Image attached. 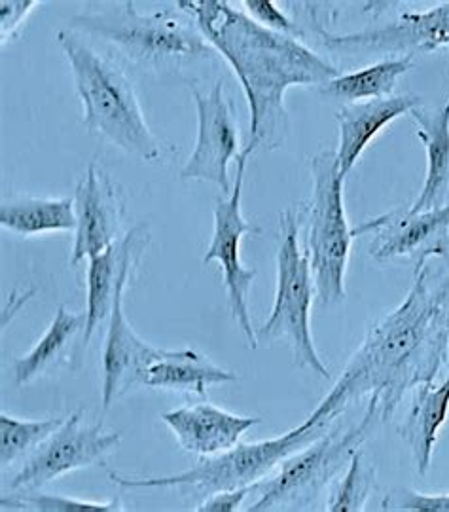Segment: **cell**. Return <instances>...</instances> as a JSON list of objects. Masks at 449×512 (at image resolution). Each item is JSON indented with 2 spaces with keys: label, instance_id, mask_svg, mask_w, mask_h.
I'll use <instances>...</instances> for the list:
<instances>
[{
  "label": "cell",
  "instance_id": "cell-8",
  "mask_svg": "<svg viewBox=\"0 0 449 512\" xmlns=\"http://www.w3.org/2000/svg\"><path fill=\"white\" fill-rule=\"evenodd\" d=\"M378 421L376 408L368 404L359 423L347 431L330 427L323 437L283 461L277 475L260 486L262 494L247 511H307L343 467L349 465Z\"/></svg>",
  "mask_w": 449,
  "mask_h": 512
},
{
  "label": "cell",
  "instance_id": "cell-9",
  "mask_svg": "<svg viewBox=\"0 0 449 512\" xmlns=\"http://www.w3.org/2000/svg\"><path fill=\"white\" fill-rule=\"evenodd\" d=\"M249 158L239 154L237 173L232 194L228 198H218L215 202V234L211 245L203 256V264L218 262L224 275V287L228 308L232 311L237 327L243 332L249 348L258 349V336L252 329L249 313V293L258 272L243 266L241 262V239L245 236H260L262 228L243 217V184Z\"/></svg>",
  "mask_w": 449,
  "mask_h": 512
},
{
  "label": "cell",
  "instance_id": "cell-20",
  "mask_svg": "<svg viewBox=\"0 0 449 512\" xmlns=\"http://www.w3.org/2000/svg\"><path fill=\"white\" fill-rule=\"evenodd\" d=\"M449 418V372L438 385H421L414 391L410 412L398 427L402 440L414 456L419 476H427L438 435Z\"/></svg>",
  "mask_w": 449,
  "mask_h": 512
},
{
  "label": "cell",
  "instance_id": "cell-27",
  "mask_svg": "<svg viewBox=\"0 0 449 512\" xmlns=\"http://www.w3.org/2000/svg\"><path fill=\"white\" fill-rule=\"evenodd\" d=\"M374 484H376V471L370 465H364V456L360 450H357L347 465V473L330 495L326 511H366V503L374 492Z\"/></svg>",
  "mask_w": 449,
  "mask_h": 512
},
{
  "label": "cell",
  "instance_id": "cell-24",
  "mask_svg": "<svg viewBox=\"0 0 449 512\" xmlns=\"http://www.w3.org/2000/svg\"><path fill=\"white\" fill-rule=\"evenodd\" d=\"M86 330V311L72 313L65 306H59L44 336L35 348L14 361V380L18 385L35 382L42 374L61 363L72 349L74 340Z\"/></svg>",
  "mask_w": 449,
  "mask_h": 512
},
{
  "label": "cell",
  "instance_id": "cell-22",
  "mask_svg": "<svg viewBox=\"0 0 449 512\" xmlns=\"http://www.w3.org/2000/svg\"><path fill=\"white\" fill-rule=\"evenodd\" d=\"M0 226L18 236L33 238L52 232L76 230L72 198H36L29 194L6 196L0 202Z\"/></svg>",
  "mask_w": 449,
  "mask_h": 512
},
{
  "label": "cell",
  "instance_id": "cell-25",
  "mask_svg": "<svg viewBox=\"0 0 449 512\" xmlns=\"http://www.w3.org/2000/svg\"><path fill=\"white\" fill-rule=\"evenodd\" d=\"M65 423L63 418L48 420H19L0 414V465L8 469L16 461L29 458L36 448L50 439Z\"/></svg>",
  "mask_w": 449,
  "mask_h": 512
},
{
  "label": "cell",
  "instance_id": "cell-30",
  "mask_svg": "<svg viewBox=\"0 0 449 512\" xmlns=\"http://www.w3.org/2000/svg\"><path fill=\"white\" fill-rule=\"evenodd\" d=\"M42 2L38 0H0V42L6 46L14 37H18L23 23L31 12Z\"/></svg>",
  "mask_w": 449,
  "mask_h": 512
},
{
  "label": "cell",
  "instance_id": "cell-3",
  "mask_svg": "<svg viewBox=\"0 0 449 512\" xmlns=\"http://www.w3.org/2000/svg\"><path fill=\"white\" fill-rule=\"evenodd\" d=\"M55 38L71 65L86 129L133 158L158 162L162 145L148 126L135 86L126 73L72 29L57 31Z\"/></svg>",
  "mask_w": 449,
  "mask_h": 512
},
{
  "label": "cell",
  "instance_id": "cell-21",
  "mask_svg": "<svg viewBox=\"0 0 449 512\" xmlns=\"http://www.w3.org/2000/svg\"><path fill=\"white\" fill-rule=\"evenodd\" d=\"M237 374L215 365L194 349H169V353L148 368L144 385L173 389L205 397L211 385L234 384Z\"/></svg>",
  "mask_w": 449,
  "mask_h": 512
},
{
  "label": "cell",
  "instance_id": "cell-13",
  "mask_svg": "<svg viewBox=\"0 0 449 512\" xmlns=\"http://www.w3.org/2000/svg\"><path fill=\"white\" fill-rule=\"evenodd\" d=\"M372 234L370 255L376 262L410 256L415 268L449 255V203L421 213L389 211L355 228V236Z\"/></svg>",
  "mask_w": 449,
  "mask_h": 512
},
{
  "label": "cell",
  "instance_id": "cell-7",
  "mask_svg": "<svg viewBox=\"0 0 449 512\" xmlns=\"http://www.w3.org/2000/svg\"><path fill=\"white\" fill-rule=\"evenodd\" d=\"M311 179L306 256L321 304L336 306L345 300V274L353 239L357 238L345 213L336 150H321L311 158Z\"/></svg>",
  "mask_w": 449,
  "mask_h": 512
},
{
  "label": "cell",
  "instance_id": "cell-4",
  "mask_svg": "<svg viewBox=\"0 0 449 512\" xmlns=\"http://www.w3.org/2000/svg\"><path fill=\"white\" fill-rule=\"evenodd\" d=\"M71 29L101 40L133 65L158 76H177L215 59V48L186 14L137 12L135 2H118L99 12L78 14Z\"/></svg>",
  "mask_w": 449,
  "mask_h": 512
},
{
  "label": "cell",
  "instance_id": "cell-28",
  "mask_svg": "<svg viewBox=\"0 0 449 512\" xmlns=\"http://www.w3.org/2000/svg\"><path fill=\"white\" fill-rule=\"evenodd\" d=\"M239 6L249 18L270 31L294 38L302 35L298 25L288 18L283 10H279V6L271 0H243Z\"/></svg>",
  "mask_w": 449,
  "mask_h": 512
},
{
  "label": "cell",
  "instance_id": "cell-16",
  "mask_svg": "<svg viewBox=\"0 0 449 512\" xmlns=\"http://www.w3.org/2000/svg\"><path fill=\"white\" fill-rule=\"evenodd\" d=\"M148 245L150 226L137 224L105 253L88 260V308L82 348L90 346L93 334L110 317L116 294L131 283V275Z\"/></svg>",
  "mask_w": 449,
  "mask_h": 512
},
{
  "label": "cell",
  "instance_id": "cell-12",
  "mask_svg": "<svg viewBox=\"0 0 449 512\" xmlns=\"http://www.w3.org/2000/svg\"><path fill=\"white\" fill-rule=\"evenodd\" d=\"M324 46L334 52L415 55L449 50V2H440L425 12H406L379 27L349 35H330L315 23Z\"/></svg>",
  "mask_w": 449,
  "mask_h": 512
},
{
  "label": "cell",
  "instance_id": "cell-19",
  "mask_svg": "<svg viewBox=\"0 0 449 512\" xmlns=\"http://www.w3.org/2000/svg\"><path fill=\"white\" fill-rule=\"evenodd\" d=\"M417 137L427 154L425 184L408 213L438 209L448 203L449 196V95L440 109L415 107L412 112Z\"/></svg>",
  "mask_w": 449,
  "mask_h": 512
},
{
  "label": "cell",
  "instance_id": "cell-31",
  "mask_svg": "<svg viewBox=\"0 0 449 512\" xmlns=\"http://www.w3.org/2000/svg\"><path fill=\"white\" fill-rule=\"evenodd\" d=\"M256 490V486H245L237 490H226V492H216V494L207 495L203 503L196 507L198 512H237L241 509L243 501Z\"/></svg>",
  "mask_w": 449,
  "mask_h": 512
},
{
  "label": "cell",
  "instance_id": "cell-10",
  "mask_svg": "<svg viewBox=\"0 0 449 512\" xmlns=\"http://www.w3.org/2000/svg\"><path fill=\"white\" fill-rule=\"evenodd\" d=\"M82 410H76L19 469L10 480V492L40 490L55 478L72 471L103 465L120 444L122 433H107L103 423L84 425Z\"/></svg>",
  "mask_w": 449,
  "mask_h": 512
},
{
  "label": "cell",
  "instance_id": "cell-14",
  "mask_svg": "<svg viewBox=\"0 0 449 512\" xmlns=\"http://www.w3.org/2000/svg\"><path fill=\"white\" fill-rule=\"evenodd\" d=\"M76 236L72 249V266L82 260L105 253L122 232L126 200L120 186L97 164L88 165L86 177L74 192Z\"/></svg>",
  "mask_w": 449,
  "mask_h": 512
},
{
  "label": "cell",
  "instance_id": "cell-23",
  "mask_svg": "<svg viewBox=\"0 0 449 512\" xmlns=\"http://www.w3.org/2000/svg\"><path fill=\"white\" fill-rule=\"evenodd\" d=\"M414 69V55H400L395 59H383L370 67L353 73L338 74L319 88V93L343 105H355L370 99L391 97L396 82Z\"/></svg>",
  "mask_w": 449,
  "mask_h": 512
},
{
  "label": "cell",
  "instance_id": "cell-1",
  "mask_svg": "<svg viewBox=\"0 0 449 512\" xmlns=\"http://www.w3.org/2000/svg\"><path fill=\"white\" fill-rule=\"evenodd\" d=\"M448 363L449 270L434 281L423 264L415 268L408 296L366 332L321 404L340 418L349 404L368 397L383 423L395 416L406 393L432 384Z\"/></svg>",
  "mask_w": 449,
  "mask_h": 512
},
{
  "label": "cell",
  "instance_id": "cell-11",
  "mask_svg": "<svg viewBox=\"0 0 449 512\" xmlns=\"http://www.w3.org/2000/svg\"><path fill=\"white\" fill-rule=\"evenodd\" d=\"M190 92L198 110V141L186 164L182 165V181H205L232 194L228 167L239 158V131L235 124L232 103L226 99L224 80H216L209 92H201L190 84Z\"/></svg>",
  "mask_w": 449,
  "mask_h": 512
},
{
  "label": "cell",
  "instance_id": "cell-29",
  "mask_svg": "<svg viewBox=\"0 0 449 512\" xmlns=\"http://www.w3.org/2000/svg\"><path fill=\"white\" fill-rule=\"evenodd\" d=\"M383 509L404 512H449V494H421L410 488H402L383 499Z\"/></svg>",
  "mask_w": 449,
  "mask_h": 512
},
{
  "label": "cell",
  "instance_id": "cell-26",
  "mask_svg": "<svg viewBox=\"0 0 449 512\" xmlns=\"http://www.w3.org/2000/svg\"><path fill=\"white\" fill-rule=\"evenodd\" d=\"M2 511H35V512H80V511H126L120 497H112L108 501H93L69 495L44 494L40 490L29 492H10L0 499Z\"/></svg>",
  "mask_w": 449,
  "mask_h": 512
},
{
  "label": "cell",
  "instance_id": "cell-5",
  "mask_svg": "<svg viewBox=\"0 0 449 512\" xmlns=\"http://www.w3.org/2000/svg\"><path fill=\"white\" fill-rule=\"evenodd\" d=\"M336 420V416H332L323 404H319L307 416V420L285 435L262 442H239L228 452L199 459L194 467L179 475L131 478L110 471L108 478L122 488H188L203 497L216 492L256 486L260 480L277 471L283 461L304 450L313 440L323 437Z\"/></svg>",
  "mask_w": 449,
  "mask_h": 512
},
{
  "label": "cell",
  "instance_id": "cell-15",
  "mask_svg": "<svg viewBox=\"0 0 449 512\" xmlns=\"http://www.w3.org/2000/svg\"><path fill=\"white\" fill-rule=\"evenodd\" d=\"M126 289L127 285L116 294L112 313L108 317L101 391L105 410H110V406L122 399L129 389L144 385L148 368L169 353V349L156 348L144 342L129 325L124 311Z\"/></svg>",
  "mask_w": 449,
  "mask_h": 512
},
{
  "label": "cell",
  "instance_id": "cell-17",
  "mask_svg": "<svg viewBox=\"0 0 449 512\" xmlns=\"http://www.w3.org/2000/svg\"><path fill=\"white\" fill-rule=\"evenodd\" d=\"M160 418L171 429L180 448L199 458L228 452L260 423V418L237 416L211 403L186 404L163 412Z\"/></svg>",
  "mask_w": 449,
  "mask_h": 512
},
{
  "label": "cell",
  "instance_id": "cell-18",
  "mask_svg": "<svg viewBox=\"0 0 449 512\" xmlns=\"http://www.w3.org/2000/svg\"><path fill=\"white\" fill-rule=\"evenodd\" d=\"M421 105V97L415 93L391 95L383 99H370L355 105H345L336 112L340 129V143L336 148L340 177L343 181L353 171L366 147L387 126H391L402 114L412 112Z\"/></svg>",
  "mask_w": 449,
  "mask_h": 512
},
{
  "label": "cell",
  "instance_id": "cell-2",
  "mask_svg": "<svg viewBox=\"0 0 449 512\" xmlns=\"http://www.w3.org/2000/svg\"><path fill=\"white\" fill-rule=\"evenodd\" d=\"M182 14L194 19L201 35L232 67L251 110L247 145L251 160L258 150H277L290 133L285 95L294 86L321 88L340 71L298 38L270 31L220 0H180Z\"/></svg>",
  "mask_w": 449,
  "mask_h": 512
},
{
  "label": "cell",
  "instance_id": "cell-6",
  "mask_svg": "<svg viewBox=\"0 0 449 512\" xmlns=\"http://www.w3.org/2000/svg\"><path fill=\"white\" fill-rule=\"evenodd\" d=\"M313 294L315 279L306 253L300 249L298 219L292 209H287L279 215L275 302L268 321L256 330V336L258 342H285L294 365L326 380L330 378V370L324 365L311 334Z\"/></svg>",
  "mask_w": 449,
  "mask_h": 512
}]
</instances>
